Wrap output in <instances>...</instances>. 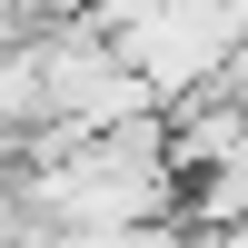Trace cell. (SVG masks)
I'll return each mask as SVG.
<instances>
[{"instance_id":"obj_1","label":"cell","mask_w":248,"mask_h":248,"mask_svg":"<svg viewBox=\"0 0 248 248\" xmlns=\"http://www.w3.org/2000/svg\"><path fill=\"white\" fill-rule=\"evenodd\" d=\"M218 90H229V99H248V40L229 50V70H218Z\"/></svg>"}]
</instances>
